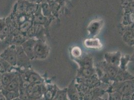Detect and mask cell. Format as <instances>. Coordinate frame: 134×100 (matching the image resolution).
<instances>
[{
  "mask_svg": "<svg viewBox=\"0 0 134 100\" xmlns=\"http://www.w3.org/2000/svg\"><path fill=\"white\" fill-rule=\"evenodd\" d=\"M117 92L122 96L134 93V79L123 82H114L107 90V93Z\"/></svg>",
  "mask_w": 134,
  "mask_h": 100,
  "instance_id": "obj_2",
  "label": "cell"
},
{
  "mask_svg": "<svg viewBox=\"0 0 134 100\" xmlns=\"http://www.w3.org/2000/svg\"><path fill=\"white\" fill-rule=\"evenodd\" d=\"M20 85V76L18 74L17 76L14 78L11 82L8 84L5 88H2L9 91H19Z\"/></svg>",
  "mask_w": 134,
  "mask_h": 100,
  "instance_id": "obj_17",
  "label": "cell"
},
{
  "mask_svg": "<svg viewBox=\"0 0 134 100\" xmlns=\"http://www.w3.org/2000/svg\"><path fill=\"white\" fill-rule=\"evenodd\" d=\"M47 22V18L45 17L41 11V7H39L34 16V23L35 24L43 25Z\"/></svg>",
  "mask_w": 134,
  "mask_h": 100,
  "instance_id": "obj_19",
  "label": "cell"
},
{
  "mask_svg": "<svg viewBox=\"0 0 134 100\" xmlns=\"http://www.w3.org/2000/svg\"><path fill=\"white\" fill-rule=\"evenodd\" d=\"M27 40L25 34L18 33L15 35L12 42L16 46H21Z\"/></svg>",
  "mask_w": 134,
  "mask_h": 100,
  "instance_id": "obj_27",
  "label": "cell"
},
{
  "mask_svg": "<svg viewBox=\"0 0 134 100\" xmlns=\"http://www.w3.org/2000/svg\"><path fill=\"white\" fill-rule=\"evenodd\" d=\"M0 56L10 64L12 66L17 65V54L16 46L14 45L6 49Z\"/></svg>",
  "mask_w": 134,
  "mask_h": 100,
  "instance_id": "obj_5",
  "label": "cell"
},
{
  "mask_svg": "<svg viewBox=\"0 0 134 100\" xmlns=\"http://www.w3.org/2000/svg\"><path fill=\"white\" fill-rule=\"evenodd\" d=\"M1 92L5 97L7 100H13L16 98L20 97L19 91H9L5 89H2Z\"/></svg>",
  "mask_w": 134,
  "mask_h": 100,
  "instance_id": "obj_25",
  "label": "cell"
},
{
  "mask_svg": "<svg viewBox=\"0 0 134 100\" xmlns=\"http://www.w3.org/2000/svg\"><path fill=\"white\" fill-rule=\"evenodd\" d=\"M12 67L13 66L10 64L0 56V73L1 74L11 72Z\"/></svg>",
  "mask_w": 134,
  "mask_h": 100,
  "instance_id": "obj_22",
  "label": "cell"
},
{
  "mask_svg": "<svg viewBox=\"0 0 134 100\" xmlns=\"http://www.w3.org/2000/svg\"><path fill=\"white\" fill-rule=\"evenodd\" d=\"M130 62H133L134 64V51L133 54L131 56V61Z\"/></svg>",
  "mask_w": 134,
  "mask_h": 100,
  "instance_id": "obj_36",
  "label": "cell"
},
{
  "mask_svg": "<svg viewBox=\"0 0 134 100\" xmlns=\"http://www.w3.org/2000/svg\"><path fill=\"white\" fill-rule=\"evenodd\" d=\"M131 61V55L128 54L122 55L120 63L119 65V68L122 70H127V68L129 62Z\"/></svg>",
  "mask_w": 134,
  "mask_h": 100,
  "instance_id": "obj_21",
  "label": "cell"
},
{
  "mask_svg": "<svg viewBox=\"0 0 134 100\" xmlns=\"http://www.w3.org/2000/svg\"><path fill=\"white\" fill-rule=\"evenodd\" d=\"M76 86L78 91L79 97H80V100H83L84 96L89 91L90 89H90L89 88H88V87H87L86 86L84 85L83 84L77 83L76 82Z\"/></svg>",
  "mask_w": 134,
  "mask_h": 100,
  "instance_id": "obj_26",
  "label": "cell"
},
{
  "mask_svg": "<svg viewBox=\"0 0 134 100\" xmlns=\"http://www.w3.org/2000/svg\"><path fill=\"white\" fill-rule=\"evenodd\" d=\"M27 1L31 3H36V0H27Z\"/></svg>",
  "mask_w": 134,
  "mask_h": 100,
  "instance_id": "obj_39",
  "label": "cell"
},
{
  "mask_svg": "<svg viewBox=\"0 0 134 100\" xmlns=\"http://www.w3.org/2000/svg\"><path fill=\"white\" fill-rule=\"evenodd\" d=\"M130 2H134V0H122V3Z\"/></svg>",
  "mask_w": 134,
  "mask_h": 100,
  "instance_id": "obj_37",
  "label": "cell"
},
{
  "mask_svg": "<svg viewBox=\"0 0 134 100\" xmlns=\"http://www.w3.org/2000/svg\"><path fill=\"white\" fill-rule=\"evenodd\" d=\"M52 100H68L67 88L58 89L54 97Z\"/></svg>",
  "mask_w": 134,
  "mask_h": 100,
  "instance_id": "obj_24",
  "label": "cell"
},
{
  "mask_svg": "<svg viewBox=\"0 0 134 100\" xmlns=\"http://www.w3.org/2000/svg\"><path fill=\"white\" fill-rule=\"evenodd\" d=\"M23 100L20 97H17V98H15V99H13V100Z\"/></svg>",
  "mask_w": 134,
  "mask_h": 100,
  "instance_id": "obj_38",
  "label": "cell"
},
{
  "mask_svg": "<svg viewBox=\"0 0 134 100\" xmlns=\"http://www.w3.org/2000/svg\"><path fill=\"white\" fill-rule=\"evenodd\" d=\"M0 86H2L1 84V74L0 73Z\"/></svg>",
  "mask_w": 134,
  "mask_h": 100,
  "instance_id": "obj_42",
  "label": "cell"
},
{
  "mask_svg": "<svg viewBox=\"0 0 134 100\" xmlns=\"http://www.w3.org/2000/svg\"><path fill=\"white\" fill-rule=\"evenodd\" d=\"M108 98H109V94L107 92L105 94L101 96L100 97H99L93 100H108Z\"/></svg>",
  "mask_w": 134,
  "mask_h": 100,
  "instance_id": "obj_32",
  "label": "cell"
},
{
  "mask_svg": "<svg viewBox=\"0 0 134 100\" xmlns=\"http://www.w3.org/2000/svg\"><path fill=\"white\" fill-rule=\"evenodd\" d=\"M71 55L74 59H79L83 55V52L80 47L78 46H75L73 47L71 50Z\"/></svg>",
  "mask_w": 134,
  "mask_h": 100,
  "instance_id": "obj_30",
  "label": "cell"
},
{
  "mask_svg": "<svg viewBox=\"0 0 134 100\" xmlns=\"http://www.w3.org/2000/svg\"><path fill=\"white\" fill-rule=\"evenodd\" d=\"M131 100H134V93L132 94V99H131Z\"/></svg>",
  "mask_w": 134,
  "mask_h": 100,
  "instance_id": "obj_41",
  "label": "cell"
},
{
  "mask_svg": "<svg viewBox=\"0 0 134 100\" xmlns=\"http://www.w3.org/2000/svg\"><path fill=\"white\" fill-rule=\"evenodd\" d=\"M17 54V65L27 67L30 65V60L27 55L21 46H16Z\"/></svg>",
  "mask_w": 134,
  "mask_h": 100,
  "instance_id": "obj_11",
  "label": "cell"
},
{
  "mask_svg": "<svg viewBox=\"0 0 134 100\" xmlns=\"http://www.w3.org/2000/svg\"><path fill=\"white\" fill-rule=\"evenodd\" d=\"M38 40L34 38H30L27 39L21 46L23 49L26 54L27 55L30 60H33L35 59L34 57V47Z\"/></svg>",
  "mask_w": 134,
  "mask_h": 100,
  "instance_id": "obj_10",
  "label": "cell"
},
{
  "mask_svg": "<svg viewBox=\"0 0 134 100\" xmlns=\"http://www.w3.org/2000/svg\"><path fill=\"white\" fill-rule=\"evenodd\" d=\"M96 74L100 81L109 86L115 80L119 67L110 65L105 61H102L95 64Z\"/></svg>",
  "mask_w": 134,
  "mask_h": 100,
  "instance_id": "obj_1",
  "label": "cell"
},
{
  "mask_svg": "<svg viewBox=\"0 0 134 100\" xmlns=\"http://www.w3.org/2000/svg\"><path fill=\"white\" fill-rule=\"evenodd\" d=\"M35 59L44 60L46 59L49 54V49L45 43L41 40H38L34 47Z\"/></svg>",
  "mask_w": 134,
  "mask_h": 100,
  "instance_id": "obj_3",
  "label": "cell"
},
{
  "mask_svg": "<svg viewBox=\"0 0 134 100\" xmlns=\"http://www.w3.org/2000/svg\"><path fill=\"white\" fill-rule=\"evenodd\" d=\"M58 88L56 85H50L47 87V90L45 91L44 96V99L46 100H52L54 97Z\"/></svg>",
  "mask_w": 134,
  "mask_h": 100,
  "instance_id": "obj_18",
  "label": "cell"
},
{
  "mask_svg": "<svg viewBox=\"0 0 134 100\" xmlns=\"http://www.w3.org/2000/svg\"><path fill=\"white\" fill-rule=\"evenodd\" d=\"M67 96L69 100H80L78 91L76 86L75 79L73 80L67 88Z\"/></svg>",
  "mask_w": 134,
  "mask_h": 100,
  "instance_id": "obj_13",
  "label": "cell"
},
{
  "mask_svg": "<svg viewBox=\"0 0 134 100\" xmlns=\"http://www.w3.org/2000/svg\"><path fill=\"white\" fill-rule=\"evenodd\" d=\"M75 81L77 83L83 84L90 89L100 86L102 83L96 74L89 77H76Z\"/></svg>",
  "mask_w": 134,
  "mask_h": 100,
  "instance_id": "obj_6",
  "label": "cell"
},
{
  "mask_svg": "<svg viewBox=\"0 0 134 100\" xmlns=\"http://www.w3.org/2000/svg\"><path fill=\"white\" fill-rule=\"evenodd\" d=\"M96 74V69L94 68L81 69L79 68L76 77H89Z\"/></svg>",
  "mask_w": 134,
  "mask_h": 100,
  "instance_id": "obj_20",
  "label": "cell"
},
{
  "mask_svg": "<svg viewBox=\"0 0 134 100\" xmlns=\"http://www.w3.org/2000/svg\"><path fill=\"white\" fill-rule=\"evenodd\" d=\"M109 85L102 83L100 86L90 89L89 91L84 96L83 100H93L107 93Z\"/></svg>",
  "mask_w": 134,
  "mask_h": 100,
  "instance_id": "obj_4",
  "label": "cell"
},
{
  "mask_svg": "<svg viewBox=\"0 0 134 100\" xmlns=\"http://www.w3.org/2000/svg\"><path fill=\"white\" fill-rule=\"evenodd\" d=\"M46 100L45 99H44V98H40V99H34V100Z\"/></svg>",
  "mask_w": 134,
  "mask_h": 100,
  "instance_id": "obj_40",
  "label": "cell"
},
{
  "mask_svg": "<svg viewBox=\"0 0 134 100\" xmlns=\"http://www.w3.org/2000/svg\"><path fill=\"white\" fill-rule=\"evenodd\" d=\"M104 21L100 19L93 20L87 27V30L90 38H94L100 33L104 26Z\"/></svg>",
  "mask_w": 134,
  "mask_h": 100,
  "instance_id": "obj_7",
  "label": "cell"
},
{
  "mask_svg": "<svg viewBox=\"0 0 134 100\" xmlns=\"http://www.w3.org/2000/svg\"><path fill=\"white\" fill-rule=\"evenodd\" d=\"M21 77L27 84L42 82V79L39 75L33 71L26 72L24 74V76Z\"/></svg>",
  "mask_w": 134,
  "mask_h": 100,
  "instance_id": "obj_12",
  "label": "cell"
},
{
  "mask_svg": "<svg viewBox=\"0 0 134 100\" xmlns=\"http://www.w3.org/2000/svg\"><path fill=\"white\" fill-rule=\"evenodd\" d=\"M122 55L121 52L119 51L113 52H107L104 55V61L110 65L119 67Z\"/></svg>",
  "mask_w": 134,
  "mask_h": 100,
  "instance_id": "obj_9",
  "label": "cell"
},
{
  "mask_svg": "<svg viewBox=\"0 0 134 100\" xmlns=\"http://www.w3.org/2000/svg\"><path fill=\"white\" fill-rule=\"evenodd\" d=\"M15 72L5 73L1 74V84L2 88H5L6 86L11 82L17 76Z\"/></svg>",
  "mask_w": 134,
  "mask_h": 100,
  "instance_id": "obj_15",
  "label": "cell"
},
{
  "mask_svg": "<svg viewBox=\"0 0 134 100\" xmlns=\"http://www.w3.org/2000/svg\"><path fill=\"white\" fill-rule=\"evenodd\" d=\"M58 0H47V3L49 4V5H52L53 4H54L55 3H57Z\"/></svg>",
  "mask_w": 134,
  "mask_h": 100,
  "instance_id": "obj_34",
  "label": "cell"
},
{
  "mask_svg": "<svg viewBox=\"0 0 134 100\" xmlns=\"http://www.w3.org/2000/svg\"><path fill=\"white\" fill-rule=\"evenodd\" d=\"M132 94L124 95L122 96V100H131Z\"/></svg>",
  "mask_w": 134,
  "mask_h": 100,
  "instance_id": "obj_33",
  "label": "cell"
},
{
  "mask_svg": "<svg viewBox=\"0 0 134 100\" xmlns=\"http://www.w3.org/2000/svg\"><path fill=\"white\" fill-rule=\"evenodd\" d=\"M85 46L89 49L100 50L103 48V45L98 38H90L86 39L84 42Z\"/></svg>",
  "mask_w": 134,
  "mask_h": 100,
  "instance_id": "obj_14",
  "label": "cell"
},
{
  "mask_svg": "<svg viewBox=\"0 0 134 100\" xmlns=\"http://www.w3.org/2000/svg\"><path fill=\"white\" fill-rule=\"evenodd\" d=\"M132 79H134V76L133 75H132L131 73L129 72L127 70L124 71L119 68V72L117 75V77L115 79V81L123 82Z\"/></svg>",
  "mask_w": 134,
  "mask_h": 100,
  "instance_id": "obj_16",
  "label": "cell"
},
{
  "mask_svg": "<svg viewBox=\"0 0 134 100\" xmlns=\"http://www.w3.org/2000/svg\"><path fill=\"white\" fill-rule=\"evenodd\" d=\"M0 100H7L5 97L3 95L2 93H1V94H0Z\"/></svg>",
  "mask_w": 134,
  "mask_h": 100,
  "instance_id": "obj_35",
  "label": "cell"
},
{
  "mask_svg": "<svg viewBox=\"0 0 134 100\" xmlns=\"http://www.w3.org/2000/svg\"><path fill=\"white\" fill-rule=\"evenodd\" d=\"M41 11L43 15L45 17L47 18L50 16L52 13V11H51L50 6L47 3H42L41 5Z\"/></svg>",
  "mask_w": 134,
  "mask_h": 100,
  "instance_id": "obj_29",
  "label": "cell"
},
{
  "mask_svg": "<svg viewBox=\"0 0 134 100\" xmlns=\"http://www.w3.org/2000/svg\"><path fill=\"white\" fill-rule=\"evenodd\" d=\"M74 60L78 63L79 68L81 69H90L95 67L93 57L89 54L83 53L80 58L74 59Z\"/></svg>",
  "mask_w": 134,
  "mask_h": 100,
  "instance_id": "obj_8",
  "label": "cell"
},
{
  "mask_svg": "<svg viewBox=\"0 0 134 100\" xmlns=\"http://www.w3.org/2000/svg\"><path fill=\"white\" fill-rule=\"evenodd\" d=\"M124 10V14L134 13V2L122 3Z\"/></svg>",
  "mask_w": 134,
  "mask_h": 100,
  "instance_id": "obj_28",
  "label": "cell"
},
{
  "mask_svg": "<svg viewBox=\"0 0 134 100\" xmlns=\"http://www.w3.org/2000/svg\"></svg>",
  "mask_w": 134,
  "mask_h": 100,
  "instance_id": "obj_43",
  "label": "cell"
},
{
  "mask_svg": "<svg viewBox=\"0 0 134 100\" xmlns=\"http://www.w3.org/2000/svg\"><path fill=\"white\" fill-rule=\"evenodd\" d=\"M108 100H122V96L117 92L108 93Z\"/></svg>",
  "mask_w": 134,
  "mask_h": 100,
  "instance_id": "obj_31",
  "label": "cell"
},
{
  "mask_svg": "<svg viewBox=\"0 0 134 100\" xmlns=\"http://www.w3.org/2000/svg\"><path fill=\"white\" fill-rule=\"evenodd\" d=\"M133 24H134V13L124 14L121 25L127 26Z\"/></svg>",
  "mask_w": 134,
  "mask_h": 100,
  "instance_id": "obj_23",
  "label": "cell"
}]
</instances>
